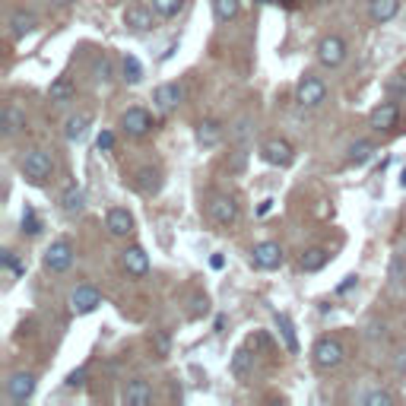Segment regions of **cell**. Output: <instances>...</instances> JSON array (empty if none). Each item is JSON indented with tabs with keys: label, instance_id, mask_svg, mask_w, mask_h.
<instances>
[{
	"label": "cell",
	"instance_id": "cell-1",
	"mask_svg": "<svg viewBox=\"0 0 406 406\" xmlns=\"http://www.w3.org/2000/svg\"><path fill=\"white\" fill-rule=\"evenodd\" d=\"M51 172H54V162H51V156L45 150H32V153H25L23 159V174L29 178V181L35 184H42L51 178Z\"/></svg>",
	"mask_w": 406,
	"mask_h": 406
},
{
	"label": "cell",
	"instance_id": "cell-2",
	"mask_svg": "<svg viewBox=\"0 0 406 406\" xmlns=\"http://www.w3.org/2000/svg\"><path fill=\"white\" fill-rule=\"evenodd\" d=\"M207 210H210V219H213L216 225H235L238 223V203H235L229 194H213L210 197V203H207Z\"/></svg>",
	"mask_w": 406,
	"mask_h": 406
},
{
	"label": "cell",
	"instance_id": "cell-3",
	"mask_svg": "<svg viewBox=\"0 0 406 406\" xmlns=\"http://www.w3.org/2000/svg\"><path fill=\"white\" fill-rule=\"evenodd\" d=\"M260 156H264V162H270V166H292V159H295V150H292L289 140H282V137H270V140H264V146H260Z\"/></svg>",
	"mask_w": 406,
	"mask_h": 406
},
{
	"label": "cell",
	"instance_id": "cell-4",
	"mask_svg": "<svg viewBox=\"0 0 406 406\" xmlns=\"http://www.w3.org/2000/svg\"><path fill=\"white\" fill-rule=\"evenodd\" d=\"M317 60L324 67H340L346 60V42H343L340 35H324L321 42H317Z\"/></svg>",
	"mask_w": 406,
	"mask_h": 406
},
{
	"label": "cell",
	"instance_id": "cell-5",
	"mask_svg": "<svg viewBox=\"0 0 406 406\" xmlns=\"http://www.w3.org/2000/svg\"><path fill=\"white\" fill-rule=\"evenodd\" d=\"M343 346L340 340H330V337H324V340H317L315 346V365L317 368H324V372H330V368H337V365L343 362Z\"/></svg>",
	"mask_w": 406,
	"mask_h": 406
},
{
	"label": "cell",
	"instance_id": "cell-6",
	"mask_svg": "<svg viewBox=\"0 0 406 406\" xmlns=\"http://www.w3.org/2000/svg\"><path fill=\"white\" fill-rule=\"evenodd\" d=\"M70 264H74V245L70 241L60 238L45 251V267H48L51 273H64V270H70Z\"/></svg>",
	"mask_w": 406,
	"mask_h": 406
},
{
	"label": "cell",
	"instance_id": "cell-7",
	"mask_svg": "<svg viewBox=\"0 0 406 406\" xmlns=\"http://www.w3.org/2000/svg\"><path fill=\"white\" fill-rule=\"evenodd\" d=\"M121 127H124L127 137H146L153 131V115L146 108H127L124 117H121Z\"/></svg>",
	"mask_w": 406,
	"mask_h": 406
},
{
	"label": "cell",
	"instance_id": "cell-8",
	"mask_svg": "<svg viewBox=\"0 0 406 406\" xmlns=\"http://www.w3.org/2000/svg\"><path fill=\"white\" fill-rule=\"evenodd\" d=\"M251 264H254L257 270H276V267L282 264V248L276 241H260V245H254V251H251Z\"/></svg>",
	"mask_w": 406,
	"mask_h": 406
},
{
	"label": "cell",
	"instance_id": "cell-9",
	"mask_svg": "<svg viewBox=\"0 0 406 406\" xmlns=\"http://www.w3.org/2000/svg\"><path fill=\"white\" fill-rule=\"evenodd\" d=\"M99 305H102V295L92 289V286H76V289L70 292V311H74V315H92Z\"/></svg>",
	"mask_w": 406,
	"mask_h": 406
},
{
	"label": "cell",
	"instance_id": "cell-10",
	"mask_svg": "<svg viewBox=\"0 0 406 406\" xmlns=\"http://www.w3.org/2000/svg\"><path fill=\"white\" fill-rule=\"evenodd\" d=\"M327 99V86H324V80H317V76H302L299 83V102L305 108H317L321 102Z\"/></svg>",
	"mask_w": 406,
	"mask_h": 406
},
{
	"label": "cell",
	"instance_id": "cell-11",
	"mask_svg": "<svg viewBox=\"0 0 406 406\" xmlns=\"http://www.w3.org/2000/svg\"><path fill=\"white\" fill-rule=\"evenodd\" d=\"M397 121H400L397 102H381V105L368 115V124H372L374 131H390V127H397Z\"/></svg>",
	"mask_w": 406,
	"mask_h": 406
},
{
	"label": "cell",
	"instance_id": "cell-12",
	"mask_svg": "<svg viewBox=\"0 0 406 406\" xmlns=\"http://www.w3.org/2000/svg\"><path fill=\"white\" fill-rule=\"evenodd\" d=\"M7 394L16 400V403H25V400L35 394V374L32 372H16L7 381Z\"/></svg>",
	"mask_w": 406,
	"mask_h": 406
},
{
	"label": "cell",
	"instance_id": "cell-13",
	"mask_svg": "<svg viewBox=\"0 0 406 406\" xmlns=\"http://www.w3.org/2000/svg\"><path fill=\"white\" fill-rule=\"evenodd\" d=\"M181 86L178 83H162L156 92H153V102H156V111H162V115H168L172 108L181 105Z\"/></svg>",
	"mask_w": 406,
	"mask_h": 406
},
{
	"label": "cell",
	"instance_id": "cell-14",
	"mask_svg": "<svg viewBox=\"0 0 406 406\" xmlns=\"http://www.w3.org/2000/svg\"><path fill=\"white\" fill-rule=\"evenodd\" d=\"M153 13H156V10H146V7H140V3H133V7L124 10V25L131 29V32H150Z\"/></svg>",
	"mask_w": 406,
	"mask_h": 406
},
{
	"label": "cell",
	"instance_id": "cell-15",
	"mask_svg": "<svg viewBox=\"0 0 406 406\" xmlns=\"http://www.w3.org/2000/svg\"><path fill=\"white\" fill-rule=\"evenodd\" d=\"M105 229L115 238H124V235H131L133 232V216L127 213V210H121V207H115V210H108V216H105Z\"/></svg>",
	"mask_w": 406,
	"mask_h": 406
},
{
	"label": "cell",
	"instance_id": "cell-16",
	"mask_svg": "<svg viewBox=\"0 0 406 406\" xmlns=\"http://www.w3.org/2000/svg\"><path fill=\"white\" fill-rule=\"evenodd\" d=\"M124 403H131V406H146V403H153V387H150L146 381H140V378L127 381V387H124Z\"/></svg>",
	"mask_w": 406,
	"mask_h": 406
},
{
	"label": "cell",
	"instance_id": "cell-17",
	"mask_svg": "<svg viewBox=\"0 0 406 406\" xmlns=\"http://www.w3.org/2000/svg\"><path fill=\"white\" fill-rule=\"evenodd\" d=\"M400 13V0H372L368 3V16H372V23H390V19Z\"/></svg>",
	"mask_w": 406,
	"mask_h": 406
},
{
	"label": "cell",
	"instance_id": "cell-18",
	"mask_svg": "<svg viewBox=\"0 0 406 406\" xmlns=\"http://www.w3.org/2000/svg\"><path fill=\"white\" fill-rule=\"evenodd\" d=\"M0 127H3V133L7 137H13V133H19L25 127V115H23V108L19 105H3V115H0Z\"/></svg>",
	"mask_w": 406,
	"mask_h": 406
},
{
	"label": "cell",
	"instance_id": "cell-19",
	"mask_svg": "<svg viewBox=\"0 0 406 406\" xmlns=\"http://www.w3.org/2000/svg\"><path fill=\"white\" fill-rule=\"evenodd\" d=\"M124 270L131 276H146L150 273V257L143 248H127L124 251Z\"/></svg>",
	"mask_w": 406,
	"mask_h": 406
},
{
	"label": "cell",
	"instance_id": "cell-20",
	"mask_svg": "<svg viewBox=\"0 0 406 406\" xmlns=\"http://www.w3.org/2000/svg\"><path fill=\"white\" fill-rule=\"evenodd\" d=\"M60 207H64V213H83V207H86V194L76 188V184H70L64 194H60Z\"/></svg>",
	"mask_w": 406,
	"mask_h": 406
},
{
	"label": "cell",
	"instance_id": "cell-21",
	"mask_svg": "<svg viewBox=\"0 0 406 406\" xmlns=\"http://www.w3.org/2000/svg\"><path fill=\"white\" fill-rule=\"evenodd\" d=\"M32 29H35V16H32V13L16 10V13L10 16V35H13V38H23V35H29Z\"/></svg>",
	"mask_w": 406,
	"mask_h": 406
},
{
	"label": "cell",
	"instance_id": "cell-22",
	"mask_svg": "<svg viewBox=\"0 0 406 406\" xmlns=\"http://www.w3.org/2000/svg\"><path fill=\"white\" fill-rule=\"evenodd\" d=\"M273 324H276V330H280L282 343H286V349H289V352H299V340H295V327H292L289 315H273Z\"/></svg>",
	"mask_w": 406,
	"mask_h": 406
},
{
	"label": "cell",
	"instance_id": "cell-23",
	"mask_svg": "<svg viewBox=\"0 0 406 406\" xmlns=\"http://www.w3.org/2000/svg\"><path fill=\"white\" fill-rule=\"evenodd\" d=\"M219 140H223V127H219V121H203V124L197 127L200 146H216Z\"/></svg>",
	"mask_w": 406,
	"mask_h": 406
},
{
	"label": "cell",
	"instance_id": "cell-24",
	"mask_svg": "<svg viewBox=\"0 0 406 406\" xmlns=\"http://www.w3.org/2000/svg\"><path fill=\"white\" fill-rule=\"evenodd\" d=\"M327 257L330 254L324 248H308L305 254H302V270H305V273H317V270L327 264Z\"/></svg>",
	"mask_w": 406,
	"mask_h": 406
},
{
	"label": "cell",
	"instance_id": "cell-25",
	"mask_svg": "<svg viewBox=\"0 0 406 406\" xmlns=\"http://www.w3.org/2000/svg\"><path fill=\"white\" fill-rule=\"evenodd\" d=\"M238 10H241L238 0H213L216 23H229V19H235V16H238Z\"/></svg>",
	"mask_w": 406,
	"mask_h": 406
},
{
	"label": "cell",
	"instance_id": "cell-26",
	"mask_svg": "<svg viewBox=\"0 0 406 406\" xmlns=\"http://www.w3.org/2000/svg\"><path fill=\"white\" fill-rule=\"evenodd\" d=\"M137 178H140V181H137V188H140L143 194H156L159 188H162V178H159V172L156 168H140V172H137Z\"/></svg>",
	"mask_w": 406,
	"mask_h": 406
},
{
	"label": "cell",
	"instance_id": "cell-27",
	"mask_svg": "<svg viewBox=\"0 0 406 406\" xmlns=\"http://www.w3.org/2000/svg\"><path fill=\"white\" fill-rule=\"evenodd\" d=\"M372 156H374L372 140H359V143H352V150H349V162H352V166H365Z\"/></svg>",
	"mask_w": 406,
	"mask_h": 406
},
{
	"label": "cell",
	"instance_id": "cell-28",
	"mask_svg": "<svg viewBox=\"0 0 406 406\" xmlns=\"http://www.w3.org/2000/svg\"><path fill=\"white\" fill-rule=\"evenodd\" d=\"M48 95H51V102H67L70 95H74V83H70L67 76H58V80L51 83Z\"/></svg>",
	"mask_w": 406,
	"mask_h": 406
},
{
	"label": "cell",
	"instance_id": "cell-29",
	"mask_svg": "<svg viewBox=\"0 0 406 406\" xmlns=\"http://www.w3.org/2000/svg\"><path fill=\"white\" fill-rule=\"evenodd\" d=\"M86 127H89V117L86 115H74L70 121H67V140H83L86 137Z\"/></svg>",
	"mask_w": 406,
	"mask_h": 406
},
{
	"label": "cell",
	"instance_id": "cell-30",
	"mask_svg": "<svg viewBox=\"0 0 406 406\" xmlns=\"http://www.w3.org/2000/svg\"><path fill=\"white\" fill-rule=\"evenodd\" d=\"M181 7H184V0H153V10H156V16H162V19L178 16V13H181Z\"/></svg>",
	"mask_w": 406,
	"mask_h": 406
},
{
	"label": "cell",
	"instance_id": "cell-31",
	"mask_svg": "<svg viewBox=\"0 0 406 406\" xmlns=\"http://www.w3.org/2000/svg\"><path fill=\"white\" fill-rule=\"evenodd\" d=\"M121 70H124V80H127V83H140V80H143V67H140V60L133 58V54H127V58H124Z\"/></svg>",
	"mask_w": 406,
	"mask_h": 406
},
{
	"label": "cell",
	"instance_id": "cell-32",
	"mask_svg": "<svg viewBox=\"0 0 406 406\" xmlns=\"http://www.w3.org/2000/svg\"><path fill=\"white\" fill-rule=\"evenodd\" d=\"M23 232H25V235H38V232H42L38 213H35L32 207H25V210H23Z\"/></svg>",
	"mask_w": 406,
	"mask_h": 406
},
{
	"label": "cell",
	"instance_id": "cell-33",
	"mask_svg": "<svg viewBox=\"0 0 406 406\" xmlns=\"http://www.w3.org/2000/svg\"><path fill=\"white\" fill-rule=\"evenodd\" d=\"M251 359H254V356H251L248 349H238V352H235V359H232V372L245 378V374H248V368H251Z\"/></svg>",
	"mask_w": 406,
	"mask_h": 406
},
{
	"label": "cell",
	"instance_id": "cell-34",
	"mask_svg": "<svg viewBox=\"0 0 406 406\" xmlns=\"http://www.w3.org/2000/svg\"><path fill=\"white\" fill-rule=\"evenodd\" d=\"M0 260H3V267H7L13 276H23V273H25V264L19 260L16 254H13V251H3V257H0Z\"/></svg>",
	"mask_w": 406,
	"mask_h": 406
},
{
	"label": "cell",
	"instance_id": "cell-35",
	"mask_svg": "<svg viewBox=\"0 0 406 406\" xmlns=\"http://www.w3.org/2000/svg\"><path fill=\"white\" fill-rule=\"evenodd\" d=\"M365 403L368 406H390L394 397H390L387 390H372V394H365Z\"/></svg>",
	"mask_w": 406,
	"mask_h": 406
},
{
	"label": "cell",
	"instance_id": "cell-36",
	"mask_svg": "<svg viewBox=\"0 0 406 406\" xmlns=\"http://www.w3.org/2000/svg\"><path fill=\"white\" fill-rule=\"evenodd\" d=\"M86 378H89V368H76V372L67 374V387H83Z\"/></svg>",
	"mask_w": 406,
	"mask_h": 406
},
{
	"label": "cell",
	"instance_id": "cell-37",
	"mask_svg": "<svg viewBox=\"0 0 406 406\" xmlns=\"http://www.w3.org/2000/svg\"><path fill=\"white\" fill-rule=\"evenodd\" d=\"M387 92H390V95H406V76H390V80H387Z\"/></svg>",
	"mask_w": 406,
	"mask_h": 406
},
{
	"label": "cell",
	"instance_id": "cell-38",
	"mask_svg": "<svg viewBox=\"0 0 406 406\" xmlns=\"http://www.w3.org/2000/svg\"><path fill=\"white\" fill-rule=\"evenodd\" d=\"M95 146H99V150H111V146H115V133H111V131H102L99 137H95Z\"/></svg>",
	"mask_w": 406,
	"mask_h": 406
},
{
	"label": "cell",
	"instance_id": "cell-39",
	"mask_svg": "<svg viewBox=\"0 0 406 406\" xmlns=\"http://www.w3.org/2000/svg\"><path fill=\"white\" fill-rule=\"evenodd\" d=\"M95 74H99V80H111V64H108V58H102L99 64H95Z\"/></svg>",
	"mask_w": 406,
	"mask_h": 406
},
{
	"label": "cell",
	"instance_id": "cell-40",
	"mask_svg": "<svg viewBox=\"0 0 406 406\" xmlns=\"http://www.w3.org/2000/svg\"><path fill=\"white\" fill-rule=\"evenodd\" d=\"M248 133H251V131H248V121H238V124H235V131H232V140L241 143L245 137H248Z\"/></svg>",
	"mask_w": 406,
	"mask_h": 406
},
{
	"label": "cell",
	"instance_id": "cell-41",
	"mask_svg": "<svg viewBox=\"0 0 406 406\" xmlns=\"http://www.w3.org/2000/svg\"><path fill=\"white\" fill-rule=\"evenodd\" d=\"M245 159H248V153H245V150H238V153H235V159H232V162H229V168H232V172H238V168H245Z\"/></svg>",
	"mask_w": 406,
	"mask_h": 406
},
{
	"label": "cell",
	"instance_id": "cell-42",
	"mask_svg": "<svg viewBox=\"0 0 406 406\" xmlns=\"http://www.w3.org/2000/svg\"><path fill=\"white\" fill-rule=\"evenodd\" d=\"M156 346H159V352H162V356L168 352V337H166V333H159V337H156Z\"/></svg>",
	"mask_w": 406,
	"mask_h": 406
},
{
	"label": "cell",
	"instance_id": "cell-43",
	"mask_svg": "<svg viewBox=\"0 0 406 406\" xmlns=\"http://www.w3.org/2000/svg\"><path fill=\"white\" fill-rule=\"evenodd\" d=\"M194 305H197V308H194V315H207V299H200V295H197Z\"/></svg>",
	"mask_w": 406,
	"mask_h": 406
},
{
	"label": "cell",
	"instance_id": "cell-44",
	"mask_svg": "<svg viewBox=\"0 0 406 406\" xmlns=\"http://www.w3.org/2000/svg\"><path fill=\"white\" fill-rule=\"evenodd\" d=\"M356 276H346V282H340V289H337V292H349V289H352V286H356Z\"/></svg>",
	"mask_w": 406,
	"mask_h": 406
},
{
	"label": "cell",
	"instance_id": "cell-45",
	"mask_svg": "<svg viewBox=\"0 0 406 406\" xmlns=\"http://www.w3.org/2000/svg\"><path fill=\"white\" fill-rule=\"evenodd\" d=\"M400 188H403V191H406V168H403V172H400Z\"/></svg>",
	"mask_w": 406,
	"mask_h": 406
},
{
	"label": "cell",
	"instance_id": "cell-46",
	"mask_svg": "<svg viewBox=\"0 0 406 406\" xmlns=\"http://www.w3.org/2000/svg\"><path fill=\"white\" fill-rule=\"evenodd\" d=\"M54 3H58V7H67V3H74V0H54Z\"/></svg>",
	"mask_w": 406,
	"mask_h": 406
},
{
	"label": "cell",
	"instance_id": "cell-47",
	"mask_svg": "<svg viewBox=\"0 0 406 406\" xmlns=\"http://www.w3.org/2000/svg\"><path fill=\"white\" fill-rule=\"evenodd\" d=\"M260 3H270V0H260Z\"/></svg>",
	"mask_w": 406,
	"mask_h": 406
}]
</instances>
